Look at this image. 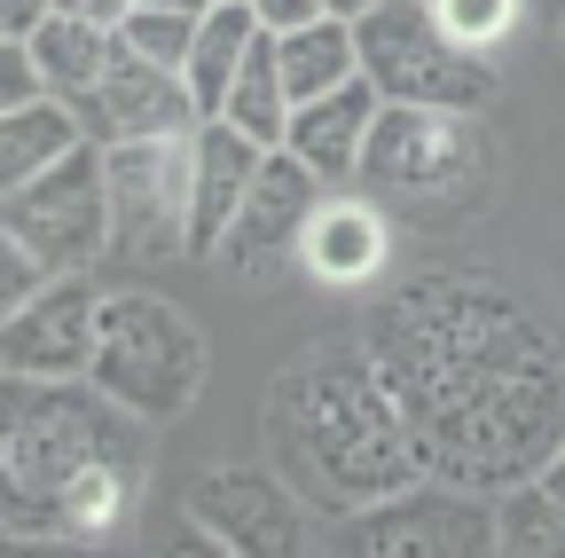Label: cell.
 Returning a JSON list of instances; mask_svg holds the SVG:
<instances>
[{
  "label": "cell",
  "mask_w": 565,
  "mask_h": 558,
  "mask_svg": "<svg viewBox=\"0 0 565 558\" xmlns=\"http://www.w3.org/2000/svg\"><path fill=\"white\" fill-rule=\"evenodd\" d=\"M557 55H565V24H557Z\"/></svg>",
  "instance_id": "obj_34"
},
{
  "label": "cell",
  "mask_w": 565,
  "mask_h": 558,
  "mask_svg": "<svg viewBox=\"0 0 565 558\" xmlns=\"http://www.w3.org/2000/svg\"><path fill=\"white\" fill-rule=\"evenodd\" d=\"M150 504V425L87 378H0V535L110 550Z\"/></svg>",
  "instance_id": "obj_2"
},
{
  "label": "cell",
  "mask_w": 565,
  "mask_h": 558,
  "mask_svg": "<svg viewBox=\"0 0 565 558\" xmlns=\"http://www.w3.org/2000/svg\"><path fill=\"white\" fill-rule=\"evenodd\" d=\"M40 95H47V80H40L32 48H24V40H0V118L24 110V103H40Z\"/></svg>",
  "instance_id": "obj_25"
},
{
  "label": "cell",
  "mask_w": 565,
  "mask_h": 558,
  "mask_svg": "<svg viewBox=\"0 0 565 558\" xmlns=\"http://www.w3.org/2000/svg\"><path fill=\"white\" fill-rule=\"evenodd\" d=\"M534 480H542V487H550V496L565 504V441H557V449L542 456V472H534Z\"/></svg>",
  "instance_id": "obj_31"
},
{
  "label": "cell",
  "mask_w": 565,
  "mask_h": 558,
  "mask_svg": "<svg viewBox=\"0 0 565 558\" xmlns=\"http://www.w3.org/2000/svg\"><path fill=\"white\" fill-rule=\"evenodd\" d=\"M134 9H166V17H204L212 0H134Z\"/></svg>",
  "instance_id": "obj_33"
},
{
  "label": "cell",
  "mask_w": 565,
  "mask_h": 558,
  "mask_svg": "<svg viewBox=\"0 0 565 558\" xmlns=\"http://www.w3.org/2000/svg\"><path fill=\"white\" fill-rule=\"evenodd\" d=\"M40 284H47V275H40V260H32V252H24L9 229H0V323H9V315H17V307H24Z\"/></svg>",
  "instance_id": "obj_26"
},
{
  "label": "cell",
  "mask_w": 565,
  "mask_h": 558,
  "mask_svg": "<svg viewBox=\"0 0 565 558\" xmlns=\"http://www.w3.org/2000/svg\"><path fill=\"white\" fill-rule=\"evenodd\" d=\"M103 284L87 275H47V284L0 323V362L17 378H87L95 330H103Z\"/></svg>",
  "instance_id": "obj_12"
},
{
  "label": "cell",
  "mask_w": 565,
  "mask_h": 558,
  "mask_svg": "<svg viewBox=\"0 0 565 558\" xmlns=\"http://www.w3.org/2000/svg\"><path fill=\"white\" fill-rule=\"evenodd\" d=\"M322 197H330V181L307 158L267 150L259 158V181L244 189V204H236V221H228V236H221L212 260H221L236 284H275L282 267H299V236H307V221H315Z\"/></svg>",
  "instance_id": "obj_11"
},
{
  "label": "cell",
  "mask_w": 565,
  "mask_h": 558,
  "mask_svg": "<svg viewBox=\"0 0 565 558\" xmlns=\"http://www.w3.org/2000/svg\"><path fill=\"white\" fill-rule=\"evenodd\" d=\"M40 17H47V0H0V32H9V40H24Z\"/></svg>",
  "instance_id": "obj_30"
},
{
  "label": "cell",
  "mask_w": 565,
  "mask_h": 558,
  "mask_svg": "<svg viewBox=\"0 0 565 558\" xmlns=\"http://www.w3.org/2000/svg\"><path fill=\"white\" fill-rule=\"evenodd\" d=\"M0 40H9V32H0Z\"/></svg>",
  "instance_id": "obj_36"
},
{
  "label": "cell",
  "mask_w": 565,
  "mask_h": 558,
  "mask_svg": "<svg viewBox=\"0 0 565 558\" xmlns=\"http://www.w3.org/2000/svg\"><path fill=\"white\" fill-rule=\"evenodd\" d=\"M0 378H9V362H0Z\"/></svg>",
  "instance_id": "obj_35"
},
{
  "label": "cell",
  "mask_w": 565,
  "mask_h": 558,
  "mask_svg": "<svg viewBox=\"0 0 565 558\" xmlns=\"http://www.w3.org/2000/svg\"><path fill=\"white\" fill-rule=\"evenodd\" d=\"M487 173H494V150L471 110L385 103L353 189H370L377 204H408V213H456L487 189Z\"/></svg>",
  "instance_id": "obj_5"
},
{
  "label": "cell",
  "mask_w": 565,
  "mask_h": 558,
  "mask_svg": "<svg viewBox=\"0 0 565 558\" xmlns=\"http://www.w3.org/2000/svg\"><path fill=\"white\" fill-rule=\"evenodd\" d=\"M424 9L440 17V32L456 40V48H471V55H494L511 32H519V17H526V0H424Z\"/></svg>",
  "instance_id": "obj_23"
},
{
  "label": "cell",
  "mask_w": 565,
  "mask_h": 558,
  "mask_svg": "<svg viewBox=\"0 0 565 558\" xmlns=\"http://www.w3.org/2000/svg\"><path fill=\"white\" fill-rule=\"evenodd\" d=\"M134 0H47V17H79V24H118Z\"/></svg>",
  "instance_id": "obj_29"
},
{
  "label": "cell",
  "mask_w": 565,
  "mask_h": 558,
  "mask_svg": "<svg viewBox=\"0 0 565 558\" xmlns=\"http://www.w3.org/2000/svg\"><path fill=\"white\" fill-rule=\"evenodd\" d=\"M110 252L150 267L189 252V134H158V143H110Z\"/></svg>",
  "instance_id": "obj_9"
},
{
  "label": "cell",
  "mask_w": 565,
  "mask_h": 558,
  "mask_svg": "<svg viewBox=\"0 0 565 558\" xmlns=\"http://www.w3.org/2000/svg\"><path fill=\"white\" fill-rule=\"evenodd\" d=\"M377 110H385V95L370 80H345L338 95H315V103L291 110L282 150L307 158L330 189H353V181H362V150H370V134H377Z\"/></svg>",
  "instance_id": "obj_16"
},
{
  "label": "cell",
  "mask_w": 565,
  "mask_h": 558,
  "mask_svg": "<svg viewBox=\"0 0 565 558\" xmlns=\"http://www.w3.org/2000/svg\"><path fill=\"white\" fill-rule=\"evenodd\" d=\"M150 558H236V550H228L221 535H212V527H196V519L181 512V519H173V527L150 543Z\"/></svg>",
  "instance_id": "obj_27"
},
{
  "label": "cell",
  "mask_w": 565,
  "mask_h": 558,
  "mask_svg": "<svg viewBox=\"0 0 565 558\" xmlns=\"http://www.w3.org/2000/svg\"><path fill=\"white\" fill-rule=\"evenodd\" d=\"M259 158H267V150L252 143V134H236L228 118H204V126L189 134V252H196V260L221 252L244 189L259 181Z\"/></svg>",
  "instance_id": "obj_15"
},
{
  "label": "cell",
  "mask_w": 565,
  "mask_h": 558,
  "mask_svg": "<svg viewBox=\"0 0 565 558\" xmlns=\"http://www.w3.org/2000/svg\"><path fill=\"white\" fill-rule=\"evenodd\" d=\"M252 17H259L267 32H299V24L322 17V0H252Z\"/></svg>",
  "instance_id": "obj_28"
},
{
  "label": "cell",
  "mask_w": 565,
  "mask_h": 558,
  "mask_svg": "<svg viewBox=\"0 0 565 558\" xmlns=\"http://www.w3.org/2000/svg\"><path fill=\"white\" fill-rule=\"evenodd\" d=\"M353 40H362V80L385 103H433V110H471V118L494 103V63L456 48L424 0H385L353 24Z\"/></svg>",
  "instance_id": "obj_6"
},
{
  "label": "cell",
  "mask_w": 565,
  "mask_h": 558,
  "mask_svg": "<svg viewBox=\"0 0 565 558\" xmlns=\"http://www.w3.org/2000/svg\"><path fill=\"white\" fill-rule=\"evenodd\" d=\"M79 143H87L79 110L55 103V95H40V103H24V110H9V118H0V197H17L32 173H47L63 150H79Z\"/></svg>",
  "instance_id": "obj_20"
},
{
  "label": "cell",
  "mask_w": 565,
  "mask_h": 558,
  "mask_svg": "<svg viewBox=\"0 0 565 558\" xmlns=\"http://www.w3.org/2000/svg\"><path fill=\"white\" fill-rule=\"evenodd\" d=\"M494 558H565V504L542 480H511L494 504Z\"/></svg>",
  "instance_id": "obj_21"
},
{
  "label": "cell",
  "mask_w": 565,
  "mask_h": 558,
  "mask_svg": "<svg viewBox=\"0 0 565 558\" xmlns=\"http://www.w3.org/2000/svg\"><path fill=\"white\" fill-rule=\"evenodd\" d=\"M0 229L40 260V275H95V260H110V173H103V143L63 150L17 197H0Z\"/></svg>",
  "instance_id": "obj_7"
},
{
  "label": "cell",
  "mask_w": 565,
  "mask_h": 558,
  "mask_svg": "<svg viewBox=\"0 0 565 558\" xmlns=\"http://www.w3.org/2000/svg\"><path fill=\"white\" fill-rule=\"evenodd\" d=\"M24 48H32V63H40V80H47V95L79 110V103H87V95L103 87V72L118 63V24H79V17H40V24L24 32Z\"/></svg>",
  "instance_id": "obj_18"
},
{
  "label": "cell",
  "mask_w": 565,
  "mask_h": 558,
  "mask_svg": "<svg viewBox=\"0 0 565 558\" xmlns=\"http://www.w3.org/2000/svg\"><path fill=\"white\" fill-rule=\"evenodd\" d=\"M370 362L385 370L424 472L440 480H519V456L542 472V433L557 417V346L463 275H433L370 323Z\"/></svg>",
  "instance_id": "obj_1"
},
{
  "label": "cell",
  "mask_w": 565,
  "mask_h": 558,
  "mask_svg": "<svg viewBox=\"0 0 565 558\" xmlns=\"http://www.w3.org/2000/svg\"><path fill=\"white\" fill-rule=\"evenodd\" d=\"M181 512L196 527H212L236 558H315V527H307V496L282 472L259 464H212L189 480Z\"/></svg>",
  "instance_id": "obj_10"
},
{
  "label": "cell",
  "mask_w": 565,
  "mask_h": 558,
  "mask_svg": "<svg viewBox=\"0 0 565 558\" xmlns=\"http://www.w3.org/2000/svg\"><path fill=\"white\" fill-rule=\"evenodd\" d=\"M204 378H212V346L173 299H158V292H110L103 299L87 386H103L141 425H173V417L196 409Z\"/></svg>",
  "instance_id": "obj_4"
},
{
  "label": "cell",
  "mask_w": 565,
  "mask_h": 558,
  "mask_svg": "<svg viewBox=\"0 0 565 558\" xmlns=\"http://www.w3.org/2000/svg\"><path fill=\"white\" fill-rule=\"evenodd\" d=\"M236 134H252L259 150H282V134H291V95H282V80H275V40H259L252 48V63L236 72V87H228V110H221Z\"/></svg>",
  "instance_id": "obj_22"
},
{
  "label": "cell",
  "mask_w": 565,
  "mask_h": 558,
  "mask_svg": "<svg viewBox=\"0 0 565 558\" xmlns=\"http://www.w3.org/2000/svg\"><path fill=\"white\" fill-rule=\"evenodd\" d=\"M330 558H494V504L463 487H401L385 504L345 512Z\"/></svg>",
  "instance_id": "obj_8"
},
{
  "label": "cell",
  "mask_w": 565,
  "mask_h": 558,
  "mask_svg": "<svg viewBox=\"0 0 565 558\" xmlns=\"http://www.w3.org/2000/svg\"><path fill=\"white\" fill-rule=\"evenodd\" d=\"M79 126H87V143H158V134H196L204 126V110H196V95H189V80L181 72H166V63H150V55H134L126 40H118V63L103 72V87L79 103Z\"/></svg>",
  "instance_id": "obj_13"
},
{
  "label": "cell",
  "mask_w": 565,
  "mask_h": 558,
  "mask_svg": "<svg viewBox=\"0 0 565 558\" xmlns=\"http://www.w3.org/2000/svg\"><path fill=\"white\" fill-rule=\"evenodd\" d=\"M259 433L275 449V472L322 512H362L424 480V449L408 417L370 362V346H307L291 370H275L259 401Z\"/></svg>",
  "instance_id": "obj_3"
},
{
  "label": "cell",
  "mask_w": 565,
  "mask_h": 558,
  "mask_svg": "<svg viewBox=\"0 0 565 558\" xmlns=\"http://www.w3.org/2000/svg\"><path fill=\"white\" fill-rule=\"evenodd\" d=\"M370 9H385V0H322V17H345V24H362Z\"/></svg>",
  "instance_id": "obj_32"
},
{
  "label": "cell",
  "mask_w": 565,
  "mask_h": 558,
  "mask_svg": "<svg viewBox=\"0 0 565 558\" xmlns=\"http://www.w3.org/2000/svg\"><path fill=\"white\" fill-rule=\"evenodd\" d=\"M196 24H204V17H166V9H126V17H118V40H126L134 55H150V63H166V72H181V63H189V40H196Z\"/></svg>",
  "instance_id": "obj_24"
},
{
  "label": "cell",
  "mask_w": 565,
  "mask_h": 558,
  "mask_svg": "<svg viewBox=\"0 0 565 558\" xmlns=\"http://www.w3.org/2000/svg\"><path fill=\"white\" fill-rule=\"evenodd\" d=\"M393 267V213L370 189H330L299 236V275L322 292H362Z\"/></svg>",
  "instance_id": "obj_14"
},
{
  "label": "cell",
  "mask_w": 565,
  "mask_h": 558,
  "mask_svg": "<svg viewBox=\"0 0 565 558\" xmlns=\"http://www.w3.org/2000/svg\"><path fill=\"white\" fill-rule=\"evenodd\" d=\"M267 40H275V80L291 95V110L315 95H338L345 80H362V40H353L345 17H315L299 32H267Z\"/></svg>",
  "instance_id": "obj_19"
},
{
  "label": "cell",
  "mask_w": 565,
  "mask_h": 558,
  "mask_svg": "<svg viewBox=\"0 0 565 558\" xmlns=\"http://www.w3.org/2000/svg\"><path fill=\"white\" fill-rule=\"evenodd\" d=\"M259 40H267V24L252 17V0H212V9H204V24L189 40V63H181V80H189V95H196L204 118L228 110V87H236V72L252 63Z\"/></svg>",
  "instance_id": "obj_17"
}]
</instances>
